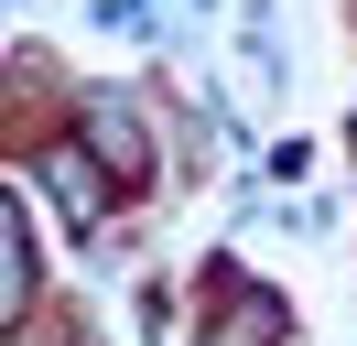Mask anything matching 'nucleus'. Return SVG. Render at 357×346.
Returning <instances> with one entry per match:
<instances>
[{
    "label": "nucleus",
    "instance_id": "1",
    "mask_svg": "<svg viewBox=\"0 0 357 346\" xmlns=\"http://www.w3.org/2000/svg\"><path fill=\"white\" fill-rule=\"evenodd\" d=\"M87 151L119 173V184H141V173H152V141H141L130 98H87Z\"/></svg>",
    "mask_w": 357,
    "mask_h": 346
},
{
    "label": "nucleus",
    "instance_id": "3",
    "mask_svg": "<svg viewBox=\"0 0 357 346\" xmlns=\"http://www.w3.org/2000/svg\"><path fill=\"white\" fill-rule=\"evenodd\" d=\"M0 303H11V324L33 314V238H22V216H0Z\"/></svg>",
    "mask_w": 357,
    "mask_h": 346
},
{
    "label": "nucleus",
    "instance_id": "2",
    "mask_svg": "<svg viewBox=\"0 0 357 346\" xmlns=\"http://www.w3.org/2000/svg\"><path fill=\"white\" fill-rule=\"evenodd\" d=\"M33 173H44V184H54V206H66L76 227H87V216L109 206V163H98V151H44V163H33Z\"/></svg>",
    "mask_w": 357,
    "mask_h": 346
}]
</instances>
